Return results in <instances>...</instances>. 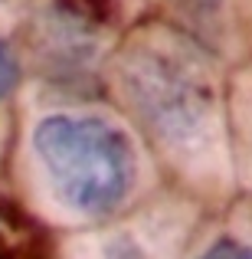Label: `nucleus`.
I'll list each match as a JSON object with an SVG mask.
<instances>
[{
    "label": "nucleus",
    "mask_w": 252,
    "mask_h": 259,
    "mask_svg": "<svg viewBox=\"0 0 252 259\" xmlns=\"http://www.w3.org/2000/svg\"><path fill=\"white\" fill-rule=\"evenodd\" d=\"M33 151L56 197L76 213L115 210L134 184L128 138L95 115H49L33 132Z\"/></svg>",
    "instance_id": "nucleus-1"
},
{
    "label": "nucleus",
    "mask_w": 252,
    "mask_h": 259,
    "mask_svg": "<svg viewBox=\"0 0 252 259\" xmlns=\"http://www.w3.org/2000/svg\"><path fill=\"white\" fill-rule=\"evenodd\" d=\"M128 85L134 92V105L170 141L190 138L210 112V95L203 85L167 56H134L128 66Z\"/></svg>",
    "instance_id": "nucleus-2"
},
{
    "label": "nucleus",
    "mask_w": 252,
    "mask_h": 259,
    "mask_svg": "<svg viewBox=\"0 0 252 259\" xmlns=\"http://www.w3.org/2000/svg\"><path fill=\"white\" fill-rule=\"evenodd\" d=\"M17 82H20V66L13 59V53L0 43V99H7L17 89Z\"/></svg>",
    "instance_id": "nucleus-3"
},
{
    "label": "nucleus",
    "mask_w": 252,
    "mask_h": 259,
    "mask_svg": "<svg viewBox=\"0 0 252 259\" xmlns=\"http://www.w3.org/2000/svg\"><path fill=\"white\" fill-rule=\"evenodd\" d=\"M200 259H252V246L239 240H216Z\"/></svg>",
    "instance_id": "nucleus-4"
}]
</instances>
